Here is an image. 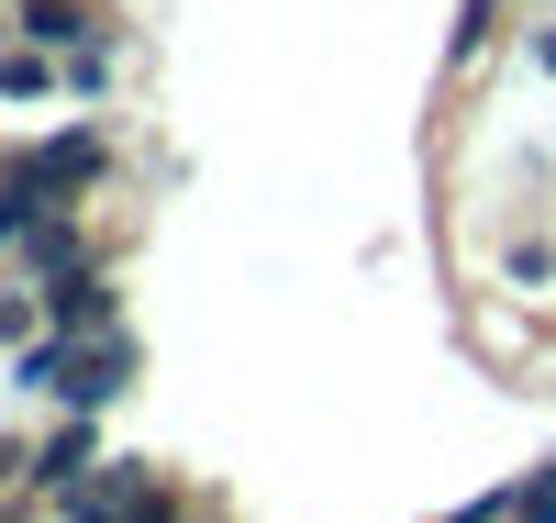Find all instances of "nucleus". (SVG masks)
Returning <instances> with one entry per match:
<instances>
[{
	"label": "nucleus",
	"instance_id": "obj_1",
	"mask_svg": "<svg viewBox=\"0 0 556 523\" xmlns=\"http://www.w3.org/2000/svg\"><path fill=\"white\" fill-rule=\"evenodd\" d=\"M101 167H112V134H101V123H67V134H45V146H12V157H0V178L34 189L45 212H78Z\"/></svg>",
	"mask_w": 556,
	"mask_h": 523
},
{
	"label": "nucleus",
	"instance_id": "obj_2",
	"mask_svg": "<svg viewBox=\"0 0 556 523\" xmlns=\"http://www.w3.org/2000/svg\"><path fill=\"white\" fill-rule=\"evenodd\" d=\"M45 290V323L56 335H101V323H123V290H112V267L101 257H78V267H56V278H34Z\"/></svg>",
	"mask_w": 556,
	"mask_h": 523
},
{
	"label": "nucleus",
	"instance_id": "obj_3",
	"mask_svg": "<svg viewBox=\"0 0 556 523\" xmlns=\"http://www.w3.org/2000/svg\"><path fill=\"white\" fill-rule=\"evenodd\" d=\"M89 468H101V412H67L56 435L34 446V480H23V490H45V501H67V490H89Z\"/></svg>",
	"mask_w": 556,
	"mask_h": 523
},
{
	"label": "nucleus",
	"instance_id": "obj_4",
	"mask_svg": "<svg viewBox=\"0 0 556 523\" xmlns=\"http://www.w3.org/2000/svg\"><path fill=\"white\" fill-rule=\"evenodd\" d=\"M112 23H89V0H23V45L45 57H78V45H101Z\"/></svg>",
	"mask_w": 556,
	"mask_h": 523
},
{
	"label": "nucleus",
	"instance_id": "obj_5",
	"mask_svg": "<svg viewBox=\"0 0 556 523\" xmlns=\"http://www.w3.org/2000/svg\"><path fill=\"white\" fill-rule=\"evenodd\" d=\"M0 89H12V101H45V89H67V67L45 57V45H0Z\"/></svg>",
	"mask_w": 556,
	"mask_h": 523
},
{
	"label": "nucleus",
	"instance_id": "obj_6",
	"mask_svg": "<svg viewBox=\"0 0 556 523\" xmlns=\"http://www.w3.org/2000/svg\"><path fill=\"white\" fill-rule=\"evenodd\" d=\"M490 45H501V0H456V34H445V57H456V67H479Z\"/></svg>",
	"mask_w": 556,
	"mask_h": 523
},
{
	"label": "nucleus",
	"instance_id": "obj_7",
	"mask_svg": "<svg viewBox=\"0 0 556 523\" xmlns=\"http://www.w3.org/2000/svg\"><path fill=\"white\" fill-rule=\"evenodd\" d=\"M67 67V89H78V101H112V78H123V45L101 34V45H78V57H56Z\"/></svg>",
	"mask_w": 556,
	"mask_h": 523
},
{
	"label": "nucleus",
	"instance_id": "obj_8",
	"mask_svg": "<svg viewBox=\"0 0 556 523\" xmlns=\"http://www.w3.org/2000/svg\"><path fill=\"white\" fill-rule=\"evenodd\" d=\"M23 480H34V446H23V435H0V501H12Z\"/></svg>",
	"mask_w": 556,
	"mask_h": 523
},
{
	"label": "nucleus",
	"instance_id": "obj_9",
	"mask_svg": "<svg viewBox=\"0 0 556 523\" xmlns=\"http://www.w3.org/2000/svg\"><path fill=\"white\" fill-rule=\"evenodd\" d=\"M523 57H534V67L556 78V23H534V34H523Z\"/></svg>",
	"mask_w": 556,
	"mask_h": 523
},
{
	"label": "nucleus",
	"instance_id": "obj_10",
	"mask_svg": "<svg viewBox=\"0 0 556 523\" xmlns=\"http://www.w3.org/2000/svg\"><path fill=\"white\" fill-rule=\"evenodd\" d=\"M146 523H190V512H178V501H167V512H146Z\"/></svg>",
	"mask_w": 556,
	"mask_h": 523
}]
</instances>
